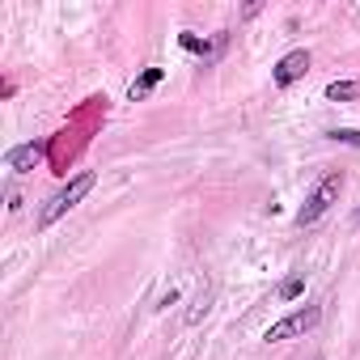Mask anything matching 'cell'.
<instances>
[{"label":"cell","mask_w":360,"mask_h":360,"mask_svg":"<svg viewBox=\"0 0 360 360\" xmlns=\"http://www.w3.org/2000/svg\"><path fill=\"white\" fill-rule=\"evenodd\" d=\"M94 183H98V174H77L68 187H60V191H56V195L39 208V229H51L60 217H68V212H72V208H77V204L94 191Z\"/></svg>","instance_id":"1"},{"label":"cell","mask_w":360,"mask_h":360,"mask_svg":"<svg viewBox=\"0 0 360 360\" xmlns=\"http://www.w3.org/2000/svg\"><path fill=\"white\" fill-rule=\"evenodd\" d=\"M339 191H343V169H326V174L318 178V187L305 195V204H301V212H297V225L322 221V217L339 204Z\"/></svg>","instance_id":"2"},{"label":"cell","mask_w":360,"mask_h":360,"mask_svg":"<svg viewBox=\"0 0 360 360\" xmlns=\"http://www.w3.org/2000/svg\"><path fill=\"white\" fill-rule=\"evenodd\" d=\"M322 322V309L318 305H301V309H292L288 318H280V322H271V330H267V339L271 343H284V339H297V335H305V330H314Z\"/></svg>","instance_id":"3"},{"label":"cell","mask_w":360,"mask_h":360,"mask_svg":"<svg viewBox=\"0 0 360 360\" xmlns=\"http://www.w3.org/2000/svg\"><path fill=\"white\" fill-rule=\"evenodd\" d=\"M309 72V51H288L280 64H276V72H271V81L280 85V89H288V85H297L301 77Z\"/></svg>","instance_id":"4"},{"label":"cell","mask_w":360,"mask_h":360,"mask_svg":"<svg viewBox=\"0 0 360 360\" xmlns=\"http://www.w3.org/2000/svg\"><path fill=\"white\" fill-rule=\"evenodd\" d=\"M43 157V148L39 144H18V148H9L5 153V165L9 169H18V174H26V169H34V161Z\"/></svg>","instance_id":"5"},{"label":"cell","mask_w":360,"mask_h":360,"mask_svg":"<svg viewBox=\"0 0 360 360\" xmlns=\"http://www.w3.org/2000/svg\"><path fill=\"white\" fill-rule=\"evenodd\" d=\"M161 77H165L161 68H144V72H140V77L131 81V89H127V98H131V102H140V98H144V94H148V89H153V85H157Z\"/></svg>","instance_id":"6"},{"label":"cell","mask_w":360,"mask_h":360,"mask_svg":"<svg viewBox=\"0 0 360 360\" xmlns=\"http://www.w3.org/2000/svg\"><path fill=\"white\" fill-rule=\"evenodd\" d=\"M360 98V81H330L326 85V102H352Z\"/></svg>","instance_id":"7"},{"label":"cell","mask_w":360,"mask_h":360,"mask_svg":"<svg viewBox=\"0 0 360 360\" xmlns=\"http://www.w3.org/2000/svg\"><path fill=\"white\" fill-rule=\"evenodd\" d=\"M183 47L195 51V56H217V51H221V39H217V43H204V39H195V34H183Z\"/></svg>","instance_id":"8"},{"label":"cell","mask_w":360,"mask_h":360,"mask_svg":"<svg viewBox=\"0 0 360 360\" xmlns=\"http://www.w3.org/2000/svg\"><path fill=\"white\" fill-rule=\"evenodd\" d=\"M301 288H305V276L297 271V276H288V280L276 288V297H280V301H292V297H301Z\"/></svg>","instance_id":"9"},{"label":"cell","mask_w":360,"mask_h":360,"mask_svg":"<svg viewBox=\"0 0 360 360\" xmlns=\"http://www.w3.org/2000/svg\"><path fill=\"white\" fill-rule=\"evenodd\" d=\"M208 301H212V288H204V292H200V297H195V305H191V309H187V322H200V318H204V314H208Z\"/></svg>","instance_id":"10"},{"label":"cell","mask_w":360,"mask_h":360,"mask_svg":"<svg viewBox=\"0 0 360 360\" xmlns=\"http://www.w3.org/2000/svg\"><path fill=\"white\" fill-rule=\"evenodd\" d=\"M330 140H343V144H356L360 148V131H330Z\"/></svg>","instance_id":"11"},{"label":"cell","mask_w":360,"mask_h":360,"mask_svg":"<svg viewBox=\"0 0 360 360\" xmlns=\"http://www.w3.org/2000/svg\"><path fill=\"white\" fill-rule=\"evenodd\" d=\"M352 221H356V225H360V208H356V217H352Z\"/></svg>","instance_id":"12"}]
</instances>
